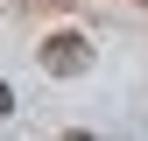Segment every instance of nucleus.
Here are the masks:
<instances>
[{
    "label": "nucleus",
    "mask_w": 148,
    "mask_h": 141,
    "mask_svg": "<svg viewBox=\"0 0 148 141\" xmlns=\"http://www.w3.org/2000/svg\"><path fill=\"white\" fill-rule=\"evenodd\" d=\"M7 113H14V92H7V85H0V120H7Z\"/></svg>",
    "instance_id": "obj_2"
},
{
    "label": "nucleus",
    "mask_w": 148,
    "mask_h": 141,
    "mask_svg": "<svg viewBox=\"0 0 148 141\" xmlns=\"http://www.w3.org/2000/svg\"><path fill=\"white\" fill-rule=\"evenodd\" d=\"M42 70H49V78L92 70V42H85V35H49V42H42Z\"/></svg>",
    "instance_id": "obj_1"
},
{
    "label": "nucleus",
    "mask_w": 148,
    "mask_h": 141,
    "mask_svg": "<svg viewBox=\"0 0 148 141\" xmlns=\"http://www.w3.org/2000/svg\"><path fill=\"white\" fill-rule=\"evenodd\" d=\"M141 7H148V0H141Z\"/></svg>",
    "instance_id": "obj_3"
}]
</instances>
